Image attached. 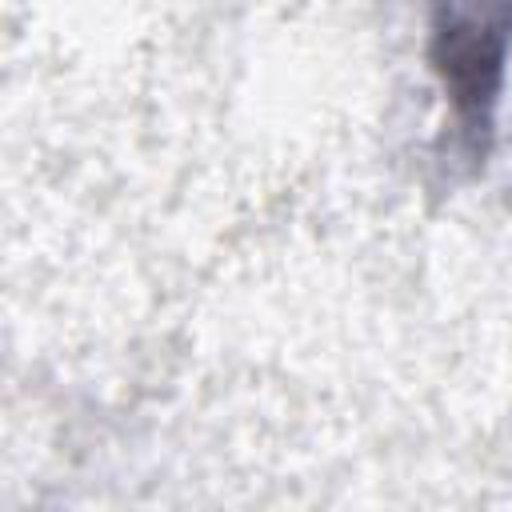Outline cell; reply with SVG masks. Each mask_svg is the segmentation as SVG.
Masks as SVG:
<instances>
[{
    "label": "cell",
    "mask_w": 512,
    "mask_h": 512,
    "mask_svg": "<svg viewBox=\"0 0 512 512\" xmlns=\"http://www.w3.org/2000/svg\"><path fill=\"white\" fill-rule=\"evenodd\" d=\"M436 60H440L444 84L452 88V96L464 112H480L492 100L496 76H500V40L488 28H448V32H440Z\"/></svg>",
    "instance_id": "obj_1"
}]
</instances>
